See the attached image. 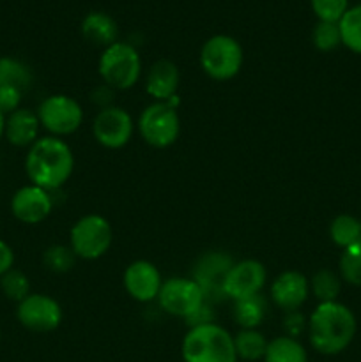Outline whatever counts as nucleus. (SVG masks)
<instances>
[{
  "mask_svg": "<svg viewBox=\"0 0 361 362\" xmlns=\"http://www.w3.org/2000/svg\"><path fill=\"white\" fill-rule=\"evenodd\" d=\"M356 317L345 304L321 303L308 322L310 343L324 356H336L353 343L356 336Z\"/></svg>",
  "mask_w": 361,
  "mask_h": 362,
  "instance_id": "nucleus-1",
  "label": "nucleus"
},
{
  "mask_svg": "<svg viewBox=\"0 0 361 362\" xmlns=\"http://www.w3.org/2000/svg\"><path fill=\"white\" fill-rule=\"evenodd\" d=\"M74 168L69 145L57 136L39 138L28 148L25 170L34 186L55 191L67 182Z\"/></svg>",
  "mask_w": 361,
  "mask_h": 362,
  "instance_id": "nucleus-2",
  "label": "nucleus"
},
{
  "mask_svg": "<svg viewBox=\"0 0 361 362\" xmlns=\"http://www.w3.org/2000/svg\"><path fill=\"white\" fill-rule=\"evenodd\" d=\"M184 362H237L234 336L212 324L191 327L183 341Z\"/></svg>",
  "mask_w": 361,
  "mask_h": 362,
  "instance_id": "nucleus-3",
  "label": "nucleus"
},
{
  "mask_svg": "<svg viewBox=\"0 0 361 362\" xmlns=\"http://www.w3.org/2000/svg\"><path fill=\"white\" fill-rule=\"evenodd\" d=\"M142 73V60L137 49L127 42H113L99 59V74L105 85L119 90L131 88Z\"/></svg>",
  "mask_w": 361,
  "mask_h": 362,
  "instance_id": "nucleus-4",
  "label": "nucleus"
},
{
  "mask_svg": "<svg viewBox=\"0 0 361 362\" xmlns=\"http://www.w3.org/2000/svg\"><path fill=\"white\" fill-rule=\"evenodd\" d=\"M200 66L212 80H232L243 66V48L230 35H212L202 46Z\"/></svg>",
  "mask_w": 361,
  "mask_h": 362,
  "instance_id": "nucleus-5",
  "label": "nucleus"
},
{
  "mask_svg": "<svg viewBox=\"0 0 361 362\" xmlns=\"http://www.w3.org/2000/svg\"><path fill=\"white\" fill-rule=\"evenodd\" d=\"M112 240V226L103 216H85L71 228V250L84 260L101 258L110 250Z\"/></svg>",
  "mask_w": 361,
  "mask_h": 362,
  "instance_id": "nucleus-6",
  "label": "nucleus"
},
{
  "mask_svg": "<svg viewBox=\"0 0 361 362\" xmlns=\"http://www.w3.org/2000/svg\"><path fill=\"white\" fill-rule=\"evenodd\" d=\"M142 138L156 148H165L177 140L180 131L179 113L172 103H152L138 119Z\"/></svg>",
  "mask_w": 361,
  "mask_h": 362,
  "instance_id": "nucleus-7",
  "label": "nucleus"
},
{
  "mask_svg": "<svg viewBox=\"0 0 361 362\" xmlns=\"http://www.w3.org/2000/svg\"><path fill=\"white\" fill-rule=\"evenodd\" d=\"M232 265V257L223 253V251H209L198 258L193 267V278L191 279L202 290L205 304L211 306V304L222 303L223 299H227L223 283H225V278Z\"/></svg>",
  "mask_w": 361,
  "mask_h": 362,
  "instance_id": "nucleus-8",
  "label": "nucleus"
},
{
  "mask_svg": "<svg viewBox=\"0 0 361 362\" xmlns=\"http://www.w3.org/2000/svg\"><path fill=\"white\" fill-rule=\"evenodd\" d=\"M41 126L53 136L71 134L81 126L84 110L76 99L64 94H55L46 98L38 110Z\"/></svg>",
  "mask_w": 361,
  "mask_h": 362,
  "instance_id": "nucleus-9",
  "label": "nucleus"
},
{
  "mask_svg": "<svg viewBox=\"0 0 361 362\" xmlns=\"http://www.w3.org/2000/svg\"><path fill=\"white\" fill-rule=\"evenodd\" d=\"M158 300L166 313L186 320L205 306L202 290L191 278H170L163 281Z\"/></svg>",
  "mask_w": 361,
  "mask_h": 362,
  "instance_id": "nucleus-10",
  "label": "nucleus"
},
{
  "mask_svg": "<svg viewBox=\"0 0 361 362\" xmlns=\"http://www.w3.org/2000/svg\"><path fill=\"white\" fill-rule=\"evenodd\" d=\"M16 317L25 329L34 332H50L62 322V310L55 299L45 293H30L18 303Z\"/></svg>",
  "mask_w": 361,
  "mask_h": 362,
  "instance_id": "nucleus-11",
  "label": "nucleus"
},
{
  "mask_svg": "<svg viewBox=\"0 0 361 362\" xmlns=\"http://www.w3.org/2000/svg\"><path fill=\"white\" fill-rule=\"evenodd\" d=\"M96 140L106 148H120L133 136V119L130 113L117 106L101 108L92 124Z\"/></svg>",
  "mask_w": 361,
  "mask_h": 362,
  "instance_id": "nucleus-12",
  "label": "nucleus"
},
{
  "mask_svg": "<svg viewBox=\"0 0 361 362\" xmlns=\"http://www.w3.org/2000/svg\"><path fill=\"white\" fill-rule=\"evenodd\" d=\"M265 278H268V272L260 262H237L232 265V269L227 274L225 283H223L225 297L237 303V300L257 296V293H260L262 286L265 285Z\"/></svg>",
  "mask_w": 361,
  "mask_h": 362,
  "instance_id": "nucleus-13",
  "label": "nucleus"
},
{
  "mask_svg": "<svg viewBox=\"0 0 361 362\" xmlns=\"http://www.w3.org/2000/svg\"><path fill=\"white\" fill-rule=\"evenodd\" d=\"M53 209V200L46 189L39 186H25L14 193L11 200L13 216L27 225H38L45 221Z\"/></svg>",
  "mask_w": 361,
  "mask_h": 362,
  "instance_id": "nucleus-14",
  "label": "nucleus"
},
{
  "mask_svg": "<svg viewBox=\"0 0 361 362\" xmlns=\"http://www.w3.org/2000/svg\"><path fill=\"white\" fill-rule=\"evenodd\" d=\"M161 285V274L151 262L137 260L124 272V288L138 303H151L158 299Z\"/></svg>",
  "mask_w": 361,
  "mask_h": 362,
  "instance_id": "nucleus-15",
  "label": "nucleus"
},
{
  "mask_svg": "<svg viewBox=\"0 0 361 362\" xmlns=\"http://www.w3.org/2000/svg\"><path fill=\"white\" fill-rule=\"evenodd\" d=\"M310 292L308 279L301 272L287 271L280 274L271 285V297L278 308L285 311H296L304 304Z\"/></svg>",
  "mask_w": 361,
  "mask_h": 362,
  "instance_id": "nucleus-16",
  "label": "nucleus"
},
{
  "mask_svg": "<svg viewBox=\"0 0 361 362\" xmlns=\"http://www.w3.org/2000/svg\"><path fill=\"white\" fill-rule=\"evenodd\" d=\"M179 81L180 73L176 64L170 60H158L149 69L145 88H147V94L156 99V103H168L170 99L176 98Z\"/></svg>",
  "mask_w": 361,
  "mask_h": 362,
  "instance_id": "nucleus-17",
  "label": "nucleus"
},
{
  "mask_svg": "<svg viewBox=\"0 0 361 362\" xmlns=\"http://www.w3.org/2000/svg\"><path fill=\"white\" fill-rule=\"evenodd\" d=\"M39 117L38 113L30 112V110L18 108L16 112L9 113L6 119V138L9 144L16 145V147H30L38 141L39 134Z\"/></svg>",
  "mask_w": 361,
  "mask_h": 362,
  "instance_id": "nucleus-18",
  "label": "nucleus"
},
{
  "mask_svg": "<svg viewBox=\"0 0 361 362\" xmlns=\"http://www.w3.org/2000/svg\"><path fill=\"white\" fill-rule=\"evenodd\" d=\"M81 35L91 45L108 48L113 42H117L119 28L113 18L106 13H88L81 21Z\"/></svg>",
  "mask_w": 361,
  "mask_h": 362,
  "instance_id": "nucleus-19",
  "label": "nucleus"
},
{
  "mask_svg": "<svg viewBox=\"0 0 361 362\" xmlns=\"http://www.w3.org/2000/svg\"><path fill=\"white\" fill-rule=\"evenodd\" d=\"M265 362H308L304 346L290 336L275 338L268 343L264 356Z\"/></svg>",
  "mask_w": 361,
  "mask_h": 362,
  "instance_id": "nucleus-20",
  "label": "nucleus"
},
{
  "mask_svg": "<svg viewBox=\"0 0 361 362\" xmlns=\"http://www.w3.org/2000/svg\"><path fill=\"white\" fill-rule=\"evenodd\" d=\"M268 339L257 329H243L237 336H234L237 357L244 361H258L265 356Z\"/></svg>",
  "mask_w": 361,
  "mask_h": 362,
  "instance_id": "nucleus-21",
  "label": "nucleus"
},
{
  "mask_svg": "<svg viewBox=\"0 0 361 362\" xmlns=\"http://www.w3.org/2000/svg\"><path fill=\"white\" fill-rule=\"evenodd\" d=\"M32 83V71L23 62L11 57L0 59V87H14L27 90Z\"/></svg>",
  "mask_w": 361,
  "mask_h": 362,
  "instance_id": "nucleus-22",
  "label": "nucleus"
},
{
  "mask_svg": "<svg viewBox=\"0 0 361 362\" xmlns=\"http://www.w3.org/2000/svg\"><path fill=\"white\" fill-rule=\"evenodd\" d=\"M265 310H268L265 299L260 293H257V296L248 297V299L237 300L234 317L243 329H255L264 320Z\"/></svg>",
  "mask_w": 361,
  "mask_h": 362,
  "instance_id": "nucleus-23",
  "label": "nucleus"
},
{
  "mask_svg": "<svg viewBox=\"0 0 361 362\" xmlns=\"http://www.w3.org/2000/svg\"><path fill=\"white\" fill-rule=\"evenodd\" d=\"M329 235L336 246L345 250L361 240V221L349 214L338 216L333 219L331 226H329Z\"/></svg>",
  "mask_w": 361,
  "mask_h": 362,
  "instance_id": "nucleus-24",
  "label": "nucleus"
},
{
  "mask_svg": "<svg viewBox=\"0 0 361 362\" xmlns=\"http://www.w3.org/2000/svg\"><path fill=\"white\" fill-rule=\"evenodd\" d=\"M338 25L340 34H342V45L347 46L350 52L361 55V4L349 7Z\"/></svg>",
  "mask_w": 361,
  "mask_h": 362,
  "instance_id": "nucleus-25",
  "label": "nucleus"
},
{
  "mask_svg": "<svg viewBox=\"0 0 361 362\" xmlns=\"http://www.w3.org/2000/svg\"><path fill=\"white\" fill-rule=\"evenodd\" d=\"M311 292L319 303H335L340 293V278L333 271L322 269L311 279Z\"/></svg>",
  "mask_w": 361,
  "mask_h": 362,
  "instance_id": "nucleus-26",
  "label": "nucleus"
},
{
  "mask_svg": "<svg viewBox=\"0 0 361 362\" xmlns=\"http://www.w3.org/2000/svg\"><path fill=\"white\" fill-rule=\"evenodd\" d=\"M340 274L349 285L361 286V240L343 250L340 258Z\"/></svg>",
  "mask_w": 361,
  "mask_h": 362,
  "instance_id": "nucleus-27",
  "label": "nucleus"
},
{
  "mask_svg": "<svg viewBox=\"0 0 361 362\" xmlns=\"http://www.w3.org/2000/svg\"><path fill=\"white\" fill-rule=\"evenodd\" d=\"M0 288H2L4 296L11 300L21 303L25 297L30 296V283L28 278L18 269H11L6 274L0 276Z\"/></svg>",
  "mask_w": 361,
  "mask_h": 362,
  "instance_id": "nucleus-28",
  "label": "nucleus"
},
{
  "mask_svg": "<svg viewBox=\"0 0 361 362\" xmlns=\"http://www.w3.org/2000/svg\"><path fill=\"white\" fill-rule=\"evenodd\" d=\"M42 262H45V267L48 271L57 272V274H64V272L71 271L74 267V262H76V255L73 253L71 246H50L48 250L42 255Z\"/></svg>",
  "mask_w": 361,
  "mask_h": 362,
  "instance_id": "nucleus-29",
  "label": "nucleus"
},
{
  "mask_svg": "<svg viewBox=\"0 0 361 362\" xmlns=\"http://www.w3.org/2000/svg\"><path fill=\"white\" fill-rule=\"evenodd\" d=\"M314 39L315 48L321 52H333L342 45V34H340V25L333 23V21H319L314 28Z\"/></svg>",
  "mask_w": 361,
  "mask_h": 362,
  "instance_id": "nucleus-30",
  "label": "nucleus"
},
{
  "mask_svg": "<svg viewBox=\"0 0 361 362\" xmlns=\"http://www.w3.org/2000/svg\"><path fill=\"white\" fill-rule=\"evenodd\" d=\"M310 4L319 21L338 23L349 11V0H310Z\"/></svg>",
  "mask_w": 361,
  "mask_h": 362,
  "instance_id": "nucleus-31",
  "label": "nucleus"
},
{
  "mask_svg": "<svg viewBox=\"0 0 361 362\" xmlns=\"http://www.w3.org/2000/svg\"><path fill=\"white\" fill-rule=\"evenodd\" d=\"M21 101V90L14 87H0V112L6 113L16 112Z\"/></svg>",
  "mask_w": 361,
  "mask_h": 362,
  "instance_id": "nucleus-32",
  "label": "nucleus"
},
{
  "mask_svg": "<svg viewBox=\"0 0 361 362\" xmlns=\"http://www.w3.org/2000/svg\"><path fill=\"white\" fill-rule=\"evenodd\" d=\"M13 264H14L13 250H11L9 244L4 243V240L0 239V276H4L7 271H11V269H13Z\"/></svg>",
  "mask_w": 361,
  "mask_h": 362,
  "instance_id": "nucleus-33",
  "label": "nucleus"
},
{
  "mask_svg": "<svg viewBox=\"0 0 361 362\" xmlns=\"http://www.w3.org/2000/svg\"><path fill=\"white\" fill-rule=\"evenodd\" d=\"M4 131H6V115L0 112V138H2Z\"/></svg>",
  "mask_w": 361,
  "mask_h": 362,
  "instance_id": "nucleus-34",
  "label": "nucleus"
}]
</instances>
